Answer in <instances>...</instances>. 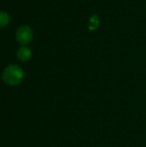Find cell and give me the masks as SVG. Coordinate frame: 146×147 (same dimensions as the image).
Wrapping results in <instances>:
<instances>
[{"instance_id": "cell-1", "label": "cell", "mask_w": 146, "mask_h": 147, "mask_svg": "<svg viewBox=\"0 0 146 147\" xmlns=\"http://www.w3.org/2000/svg\"><path fill=\"white\" fill-rule=\"evenodd\" d=\"M2 78L3 82L8 85L15 86L22 83L24 78V73L20 66L16 65H12L7 66L3 70Z\"/></svg>"}, {"instance_id": "cell-2", "label": "cell", "mask_w": 146, "mask_h": 147, "mask_svg": "<svg viewBox=\"0 0 146 147\" xmlns=\"http://www.w3.org/2000/svg\"><path fill=\"white\" fill-rule=\"evenodd\" d=\"M33 31L28 26L20 27L15 34V39L21 45H28L33 40Z\"/></svg>"}, {"instance_id": "cell-3", "label": "cell", "mask_w": 146, "mask_h": 147, "mask_svg": "<svg viewBox=\"0 0 146 147\" xmlns=\"http://www.w3.org/2000/svg\"><path fill=\"white\" fill-rule=\"evenodd\" d=\"M16 56H17V58H18L21 61L25 62V61H28V60L30 59V58H31V56H32V52H31V50H30L28 47L23 46V47H20V48L17 50Z\"/></svg>"}, {"instance_id": "cell-4", "label": "cell", "mask_w": 146, "mask_h": 147, "mask_svg": "<svg viewBox=\"0 0 146 147\" xmlns=\"http://www.w3.org/2000/svg\"><path fill=\"white\" fill-rule=\"evenodd\" d=\"M10 21L9 16L3 11H0V28L6 27Z\"/></svg>"}]
</instances>
